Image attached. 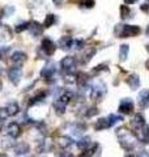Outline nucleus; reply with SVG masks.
I'll use <instances>...</instances> for the list:
<instances>
[{
    "label": "nucleus",
    "instance_id": "obj_1",
    "mask_svg": "<svg viewBox=\"0 0 149 157\" xmlns=\"http://www.w3.org/2000/svg\"><path fill=\"white\" fill-rule=\"evenodd\" d=\"M117 135L119 137V143H120V145L124 149H128V151L132 149V147L135 145V137H133V135L130 131L126 128H119Z\"/></svg>",
    "mask_w": 149,
    "mask_h": 157
},
{
    "label": "nucleus",
    "instance_id": "obj_2",
    "mask_svg": "<svg viewBox=\"0 0 149 157\" xmlns=\"http://www.w3.org/2000/svg\"><path fill=\"white\" fill-rule=\"evenodd\" d=\"M60 67L67 75H71V73L74 72V68H76V60H74L73 56H66L62 59Z\"/></svg>",
    "mask_w": 149,
    "mask_h": 157
},
{
    "label": "nucleus",
    "instance_id": "obj_3",
    "mask_svg": "<svg viewBox=\"0 0 149 157\" xmlns=\"http://www.w3.org/2000/svg\"><path fill=\"white\" fill-rule=\"evenodd\" d=\"M140 33V28L135 26V25H123L122 28V32H120V36L122 38H128V37H135Z\"/></svg>",
    "mask_w": 149,
    "mask_h": 157
},
{
    "label": "nucleus",
    "instance_id": "obj_4",
    "mask_svg": "<svg viewBox=\"0 0 149 157\" xmlns=\"http://www.w3.org/2000/svg\"><path fill=\"white\" fill-rule=\"evenodd\" d=\"M21 76H22V70H21V67H12L11 70L8 71V77H9V80H11L14 85H17L20 80H21Z\"/></svg>",
    "mask_w": 149,
    "mask_h": 157
},
{
    "label": "nucleus",
    "instance_id": "obj_5",
    "mask_svg": "<svg viewBox=\"0 0 149 157\" xmlns=\"http://www.w3.org/2000/svg\"><path fill=\"white\" fill-rule=\"evenodd\" d=\"M106 93V86L105 84H102L101 81L96 82L93 86H92V93H90V97L93 100H98L101 96H103Z\"/></svg>",
    "mask_w": 149,
    "mask_h": 157
},
{
    "label": "nucleus",
    "instance_id": "obj_6",
    "mask_svg": "<svg viewBox=\"0 0 149 157\" xmlns=\"http://www.w3.org/2000/svg\"><path fill=\"white\" fill-rule=\"evenodd\" d=\"M133 110V101L131 98H123L120 105H119V113H122L124 115L131 114Z\"/></svg>",
    "mask_w": 149,
    "mask_h": 157
},
{
    "label": "nucleus",
    "instance_id": "obj_7",
    "mask_svg": "<svg viewBox=\"0 0 149 157\" xmlns=\"http://www.w3.org/2000/svg\"><path fill=\"white\" fill-rule=\"evenodd\" d=\"M42 50L44 51L46 55H52L56 50V46L51 39L46 37V38H43V41H42Z\"/></svg>",
    "mask_w": 149,
    "mask_h": 157
},
{
    "label": "nucleus",
    "instance_id": "obj_8",
    "mask_svg": "<svg viewBox=\"0 0 149 157\" xmlns=\"http://www.w3.org/2000/svg\"><path fill=\"white\" fill-rule=\"evenodd\" d=\"M55 71H56L55 64H54V63H47V64L42 68L41 76L43 78H51L54 76V73H55Z\"/></svg>",
    "mask_w": 149,
    "mask_h": 157
},
{
    "label": "nucleus",
    "instance_id": "obj_9",
    "mask_svg": "<svg viewBox=\"0 0 149 157\" xmlns=\"http://www.w3.org/2000/svg\"><path fill=\"white\" fill-rule=\"evenodd\" d=\"M28 30L30 32V34L33 37H39L42 34V32H43V26L39 22H37V21L29 22V29H28Z\"/></svg>",
    "mask_w": 149,
    "mask_h": 157
},
{
    "label": "nucleus",
    "instance_id": "obj_10",
    "mask_svg": "<svg viewBox=\"0 0 149 157\" xmlns=\"http://www.w3.org/2000/svg\"><path fill=\"white\" fill-rule=\"evenodd\" d=\"M58 45L60 48H63V50H69V48L73 47V39L71 37H68V36H64V37H62L60 39H59Z\"/></svg>",
    "mask_w": 149,
    "mask_h": 157
},
{
    "label": "nucleus",
    "instance_id": "obj_11",
    "mask_svg": "<svg viewBox=\"0 0 149 157\" xmlns=\"http://www.w3.org/2000/svg\"><path fill=\"white\" fill-rule=\"evenodd\" d=\"M131 123L133 128H136L137 131H141V127H144V124H145V119H144V117L141 114H136L133 117Z\"/></svg>",
    "mask_w": 149,
    "mask_h": 157
},
{
    "label": "nucleus",
    "instance_id": "obj_12",
    "mask_svg": "<svg viewBox=\"0 0 149 157\" xmlns=\"http://www.w3.org/2000/svg\"><path fill=\"white\" fill-rule=\"evenodd\" d=\"M127 84L128 86L131 88L132 90H136L139 86H140V78H139V76L136 75V73H133V75H130L127 78Z\"/></svg>",
    "mask_w": 149,
    "mask_h": 157
},
{
    "label": "nucleus",
    "instance_id": "obj_13",
    "mask_svg": "<svg viewBox=\"0 0 149 157\" xmlns=\"http://www.w3.org/2000/svg\"><path fill=\"white\" fill-rule=\"evenodd\" d=\"M12 62L14 63L16 66H21L22 63L25 62V59H26V55H25V52H22V51H14L13 54H12Z\"/></svg>",
    "mask_w": 149,
    "mask_h": 157
},
{
    "label": "nucleus",
    "instance_id": "obj_14",
    "mask_svg": "<svg viewBox=\"0 0 149 157\" xmlns=\"http://www.w3.org/2000/svg\"><path fill=\"white\" fill-rule=\"evenodd\" d=\"M109 127H111L110 122H109L107 118H99V119L96 122V124H94V128L97 131H102V130H106Z\"/></svg>",
    "mask_w": 149,
    "mask_h": 157
},
{
    "label": "nucleus",
    "instance_id": "obj_15",
    "mask_svg": "<svg viewBox=\"0 0 149 157\" xmlns=\"http://www.w3.org/2000/svg\"><path fill=\"white\" fill-rule=\"evenodd\" d=\"M137 100H139V104H140V106H147L149 104V90L148 89H144L141 90L140 93H139L137 96Z\"/></svg>",
    "mask_w": 149,
    "mask_h": 157
},
{
    "label": "nucleus",
    "instance_id": "obj_16",
    "mask_svg": "<svg viewBox=\"0 0 149 157\" xmlns=\"http://www.w3.org/2000/svg\"><path fill=\"white\" fill-rule=\"evenodd\" d=\"M7 132H8V135L11 136V137H17L18 135H20V126H18V123H9L8 124V127H7Z\"/></svg>",
    "mask_w": 149,
    "mask_h": 157
},
{
    "label": "nucleus",
    "instance_id": "obj_17",
    "mask_svg": "<svg viewBox=\"0 0 149 157\" xmlns=\"http://www.w3.org/2000/svg\"><path fill=\"white\" fill-rule=\"evenodd\" d=\"M29 149H30V147H29V144L26 143H18L14 145V153L18 155V156H21V155H26Z\"/></svg>",
    "mask_w": 149,
    "mask_h": 157
},
{
    "label": "nucleus",
    "instance_id": "obj_18",
    "mask_svg": "<svg viewBox=\"0 0 149 157\" xmlns=\"http://www.w3.org/2000/svg\"><path fill=\"white\" fill-rule=\"evenodd\" d=\"M58 145L59 147H62V148H68V147H71L72 145V139L69 136H60V137H58Z\"/></svg>",
    "mask_w": 149,
    "mask_h": 157
},
{
    "label": "nucleus",
    "instance_id": "obj_19",
    "mask_svg": "<svg viewBox=\"0 0 149 157\" xmlns=\"http://www.w3.org/2000/svg\"><path fill=\"white\" fill-rule=\"evenodd\" d=\"M89 145H90V137H89V136L81 137V139L77 141V148H78V149L85 151V149H88Z\"/></svg>",
    "mask_w": 149,
    "mask_h": 157
},
{
    "label": "nucleus",
    "instance_id": "obj_20",
    "mask_svg": "<svg viewBox=\"0 0 149 157\" xmlns=\"http://www.w3.org/2000/svg\"><path fill=\"white\" fill-rule=\"evenodd\" d=\"M128 51H130V47H128V45H122L120 46V50H119V59H120L122 62L127 59Z\"/></svg>",
    "mask_w": 149,
    "mask_h": 157
},
{
    "label": "nucleus",
    "instance_id": "obj_21",
    "mask_svg": "<svg viewBox=\"0 0 149 157\" xmlns=\"http://www.w3.org/2000/svg\"><path fill=\"white\" fill-rule=\"evenodd\" d=\"M54 24H55V16L54 14H47L46 18H44V21H43V28H50V26H52Z\"/></svg>",
    "mask_w": 149,
    "mask_h": 157
},
{
    "label": "nucleus",
    "instance_id": "obj_22",
    "mask_svg": "<svg viewBox=\"0 0 149 157\" xmlns=\"http://www.w3.org/2000/svg\"><path fill=\"white\" fill-rule=\"evenodd\" d=\"M7 110H8V114L9 115H14V114H17L18 113V104L17 102H11L8 106H7Z\"/></svg>",
    "mask_w": 149,
    "mask_h": 157
},
{
    "label": "nucleus",
    "instance_id": "obj_23",
    "mask_svg": "<svg viewBox=\"0 0 149 157\" xmlns=\"http://www.w3.org/2000/svg\"><path fill=\"white\" fill-rule=\"evenodd\" d=\"M66 105H64V104H62V102L60 101H55V104H54V109H55V111L58 113V114H63V113L64 111H66Z\"/></svg>",
    "mask_w": 149,
    "mask_h": 157
},
{
    "label": "nucleus",
    "instance_id": "obj_24",
    "mask_svg": "<svg viewBox=\"0 0 149 157\" xmlns=\"http://www.w3.org/2000/svg\"><path fill=\"white\" fill-rule=\"evenodd\" d=\"M120 14H122V18L126 20V18H130L131 17V9L128 8L127 6H122L120 7Z\"/></svg>",
    "mask_w": 149,
    "mask_h": 157
},
{
    "label": "nucleus",
    "instance_id": "obj_25",
    "mask_svg": "<svg viewBox=\"0 0 149 157\" xmlns=\"http://www.w3.org/2000/svg\"><path fill=\"white\" fill-rule=\"evenodd\" d=\"M2 145H3L4 149H8V148H11V147H14V139L9 136V137H7V139L3 140V144Z\"/></svg>",
    "mask_w": 149,
    "mask_h": 157
},
{
    "label": "nucleus",
    "instance_id": "obj_26",
    "mask_svg": "<svg viewBox=\"0 0 149 157\" xmlns=\"http://www.w3.org/2000/svg\"><path fill=\"white\" fill-rule=\"evenodd\" d=\"M97 147H98L97 144H94V145H93V148H90V149H85L84 152H81V155L78 156V157H92V156L94 155V149H96Z\"/></svg>",
    "mask_w": 149,
    "mask_h": 157
},
{
    "label": "nucleus",
    "instance_id": "obj_27",
    "mask_svg": "<svg viewBox=\"0 0 149 157\" xmlns=\"http://www.w3.org/2000/svg\"><path fill=\"white\" fill-rule=\"evenodd\" d=\"M107 119H109V122H110V124L114 126L115 123H118V122L123 121V117H120V115H115V114H111L110 117L107 118Z\"/></svg>",
    "mask_w": 149,
    "mask_h": 157
},
{
    "label": "nucleus",
    "instance_id": "obj_28",
    "mask_svg": "<svg viewBox=\"0 0 149 157\" xmlns=\"http://www.w3.org/2000/svg\"><path fill=\"white\" fill-rule=\"evenodd\" d=\"M26 29H29V22H22V24H20V25H17L16 28H14V32L21 33L24 30H26Z\"/></svg>",
    "mask_w": 149,
    "mask_h": 157
},
{
    "label": "nucleus",
    "instance_id": "obj_29",
    "mask_svg": "<svg viewBox=\"0 0 149 157\" xmlns=\"http://www.w3.org/2000/svg\"><path fill=\"white\" fill-rule=\"evenodd\" d=\"M94 54H96V50H94V48H90V50H89L85 55H84V60H82V63H86V62H89L92 59V56L94 55Z\"/></svg>",
    "mask_w": 149,
    "mask_h": 157
},
{
    "label": "nucleus",
    "instance_id": "obj_30",
    "mask_svg": "<svg viewBox=\"0 0 149 157\" xmlns=\"http://www.w3.org/2000/svg\"><path fill=\"white\" fill-rule=\"evenodd\" d=\"M8 117H9V114H8V110H7V107H0V121H4V119H7Z\"/></svg>",
    "mask_w": 149,
    "mask_h": 157
},
{
    "label": "nucleus",
    "instance_id": "obj_31",
    "mask_svg": "<svg viewBox=\"0 0 149 157\" xmlns=\"http://www.w3.org/2000/svg\"><path fill=\"white\" fill-rule=\"evenodd\" d=\"M97 114H98L97 107H90V109H88V111H86V117L88 118H92V117L97 115Z\"/></svg>",
    "mask_w": 149,
    "mask_h": 157
},
{
    "label": "nucleus",
    "instance_id": "obj_32",
    "mask_svg": "<svg viewBox=\"0 0 149 157\" xmlns=\"http://www.w3.org/2000/svg\"><path fill=\"white\" fill-rule=\"evenodd\" d=\"M73 46L76 50H81V48L84 47V41H81V39H76V41H73Z\"/></svg>",
    "mask_w": 149,
    "mask_h": 157
},
{
    "label": "nucleus",
    "instance_id": "obj_33",
    "mask_svg": "<svg viewBox=\"0 0 149 157\" xmlns=\"http://www.w3.org/2000/svg\"><path fill=\"white\" fill-rule=\"evenodd\" d=\"M82 6L86 7V8H93L94 6V0H82Z\"/></svg>",
    "mask_w": 149,
    "mask_h": 157
},
{
    "label": "nucleus",
    "instance_id": "obj_34",
    "mask_svg": "<svg viewBox=\"0 0 149 157\" xmlns=\"http://www.w3.org/2000/svg\"><path fill=\"white\" fill-rule=\"evenodd\" d=\"M140 9L143 12H145V13H149V0H147L145 3H143L141 6H140Z\"/></svg>",
    "mask_w": 149,
    "mask_h": 157
},
{
    "label": "nucleus",
    "instance_id": "obj_35",
    "mask_svg": "<svg viewBox=\"0 0 149 157\" xmlns=\"http://www.w3.org/2000/svg\"><path fill=\"white\" fill-rule=\"evenodd\" d=\"M9 51V47H0V59H4V56H6V54Z\"/></svg>",
    "mask_w": 149,
    "mask_h": 157
},
{
    "label": "nucleus",
    "instance_id": "obj_36",
    "mask_svg": "<svg viewBox=\"0 0 149 157\" xmlns=\"http://www.w3.org/2000/svg\"><path fill=\"white\" fill-rule=\"evenodd\" d=\"M144 135H147V136H149V124L144 128Z\"/></svg>",
    "mask_w": 149,
    "mask_h": 157
},
{
    "label": "nucleus",
    "instance_id": "obj_37",
    "mask_svg": "<svg viewBox=\"0 0 149 157\" xmlns=\"http://www.w3.org/2000/svg\"><path fill=\"white\" fill-rule=\"evenodd\" d=\"M136 2H137V0H124V4H133Z\"/></svg>",
    "mask_w": 149,
    "mask_h": 157
},
{
    "label": "nucleus",
    "instance_id": "obj_38",
    "mask_svg": "<svg viewBox=\"0 0 149 157\" xmlns=\"http://www.w3.org/2000/svg\"><path fill=\"white\" fill-rule=\"evenodd\" d=\"M52 2H54L55 6H60V4H62V0H52Z\"/></svg>",
    "mask_w": 149,
    "mask_h": 157
},
{
    "label": "nucleus",
    "instance_id": "obj_39",
    "mask_svg": "<svg viewBox=\"0 0 149 157\" xmlns=\"http://www.w3.org/2000/svg\"><path fill=\"white\" fill-rule=\"evenodd\" d=\"M12 12H13V8H12V7H9V8L7 9V14H8V16H9V14H11Z\"/></svg>",
    "mask_w": 149,
    "mask_h": 157
},
{
    "label": "nucleus",
    "instance_id": "obj_40",
    "mask_svg": "<svg viewBox=\"0 0 149 157\" xmlns=\"http://www.w3.org/2000/svg\"><path fill=\"white\" fill-rule=\"evenodd\" d=\"M60 157H73V156H72L71 153H63Z\"/></svg>",
    "mask_w": 149,
    "mask_h": 157
},
{
    "label": "nucleus",
    "instance_id": "obj_41",
    "mask_svg": "<svg viewBox=\"0 0 149 157\" xmlns=\"http://www.w3.org/2000/svg\"><path fill=\"white\" fill-rule=\"evenodd\" d=\"M140 157H149V153H148V152H144V153L140 155Z\"/></svg>",
    "mask_w": 149,
    "mask_h": 157
},
{
    "label": "nucleus",
    "instance_id": "obj_42",
    "mask_svg": "<svg viewBox=\"0 0 149 157\" xmlns=\"http://www.w3.org/2000/svg\"><path fill=\"white\" fill-rule=\"evenodd\" d=\"M0 157H8L7 155H4V153H2V155H0Z\"/></svg>",
    "mask_w": 149,
    "mask_h": 157
},
{
    "label": "nucleus",
    "instance_id": "obj_43",
    "mask_svg": "<svg viewBox=\"0 0 149 157\" xmlns=\"http://www.w3.org/2000/svg\"><path fill=\"white\" fill-rule=\"evenodd\" d=\"M147 34H148V36H149V26H148V29H147Z\"/></svg>",
    "mask_w": 149,
    "mask_h": 157
},
{
    "label": "nucleus",
    "instance_id": "obj_44",
    "mask_svg": "<svg viewBox=\"0 0 149 157\" xmlns=\"http://www.w3.org/2000/svg\"><path fill=\"white\" fill-rule=\"evenodd\" d=\"M147 68H149V60L147 62Z\"/></svg>",
    "mask_w": 149,
    "mask_h": 157
},
{
    "label": "nucleus",
    "instance_id": "obj_45",
    "mask_svg": "<svg viewBox=\"0 0 149 157\" xmlns=\"http://www.w3.org/2000/svg\"><path fill=\"white\" fill-rule=\"evenodd\" d=\"M127 157H135V156H133V155H128Z\"/></svg>",
    "mask_w": 149,
    "mask_h": 157
},
{
    "label": "nucleus",
    "instance_id": "obj_46",
    "mask_svg": "<svg viewBox=\"0 0 149 157\" xmlns=\"http://www.w3.org/2000/svg\"><path fill=\"white\" fill-rule=\"evenodd\" d=\"M2 72H3V68H2V67H0V73H2Z\"/></svg>",
    "mask_w": 149,
    "mask_h": 157
},
{
    "label": "nucleus",
    "instance_id": "obj_47",
    "mask_svg": "<svg viewBox=\"0 0 149 157\" xmlns=\"http://www.w3.org/2000/svg\"><path fill=\"white\" fill-rule=\"evenodd\" d=\"M147 50H148V51H149V45H148V46H147Z\"/></svg>",
    "mask_w": 149,
    "mask_h": 157
},
{
    "label": "nucleus",
    "instance_id": "obj_48",
    "mask_svg": "<svg viewBox=\"0 0 149 157\" xmlns=\"http://www.w3.org/2000/svg\"><path fill=\"white\" fill-rule=\"evenodd\" d=\"M0 89H2V84H0Z\"/></svg>",
    "mask_w": 149,
    "mask_h": 157
}]
</instances>
